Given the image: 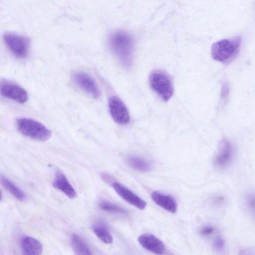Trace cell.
<instances>
[{
  "label": "cell",
  "instance_id": "obj_10",
  "mask_svg": "<svg viewBox=\"0 0 255 255\" xmlns=\"http://www.w3.org/2000/svg\"><path fill=\"white\" fill-rule=\"evenodd\" d=\"M0 92L2 96L19 103H25L28 100L26 91L21 87L11 83L1 85Z\"/></svg>",
  "mask_w": 255,
  "mask_h": 255
},
{
  "label": "cell",
  "instance_id": "obj_20",
  "mask_svg": "<svg viewBox=\"0 0 255 255\" xmlns=\"http://www.w3.org/2000/svg\"><path fill=\"white\" fill-rule=\"evenodd\" d=\"M213 247L215 251L219 253H222L225 249L224 240L220 237L216 238L213 242Z\"/></svg>",
  "mask_w": 255,
  "mask_h": 255
},
{
  "label": "cell",
  "instance_id": "obj_11",
  "mask_svg": "<svg viewBox=\"0 0 255 255\" xmlns=\"http://www.w3.org/2000/svg\"><path fill=\"white\" fill-rule=\"evenodd\" d=\"M138 241L144 248L155 254L162 255L165 252L164 244L152 234H142L139 236Z\"/></svg>",
  "mask_w": 255,
  "mask_h": 255
},
{
  "label": "cell",
  "instance_id": "obj_4",
  "mask_svg": "<svg viewBox=\"0 0 255 255\" xmlns=\"http://www.w3.org/2000/svg\"><path fill=\"white\" fill-rule=\"evenodd\" d=\"M149 84L152 90L164 101L172 96L173 87L169 75L161 70H154L149 76Z\"/></svg>",
  "mask_w": 255,
  "mask_h": 255
},
{
  "label": "cell",
  "instance_id": "obj_18",
  "mask_svg": "<svg viewBox=\"0 0 255 255\" xmlns=\"http://www.w3.org/2000/svg\"><path fill=\"white\" fill-rule=\"evenodd\" d=\"M127 162L134 169L142 172L149 171L151 168L148 161L135 156H128L127 158Z\"/></svg>",
  "mask_w": 255,
  "mask_h": 255
},
{
  "label": "cell",
  "instance_id": "obj_7",
  "mask_svg": "<svg viewBox=\"0 0 255 255\" xmlns=\"http://www.w3.org/2000/svg\"><path fill=\"white\" fill-rule=\"evenodd\" d=\"M109 108L113 120L119 125H127L130 120L128 111L123 101L116 96L109 99Z\"/></svg>",
  "mask_w": 255,
  "mask_h": 255
},
{
  "label": "cell",
  "instance_id": "obj_21",
  "mask_svg": "<svg viewBox=\"0 0 255 255\" xmlns=\"http://www.w3.org/2000/svg\"><path fill=\"white\" fill-rule=\"evenodd\" d=\"M246 201L248 208L255 215V193L249 194Z\"/></svg>",
  "mask_w": 255,
  "mask_h": 255
},
{
  "label": "cell",
  "instance_id": "obj_19",
  "mask_svg": "<svg viewBox=\"0 0 255 255\" xmlns=\"http://www.w3.org/2000/svg\"><path fill=\"white\" fill-rule=\"evenodd\" d=\"M101 209L108 212L126 214L127 211L119 206L110 202L102 200L99 204Z\"/></svg>",
  "mask_w": 255,
  "mask_h": 255
},
{
  "label": "cell",
  "instance_id": "obj_24",
  "mask_svg": "<svg viewBox=\"0 0 255 255\" xmlns=\"http://www.w3.org/2000/svg\"><path fill=\"white\" fill-rule=\"evenodd\" d=\"M213 201L216 205H220L225 202V198L223 196H218L214 198Z\"/></svg>",
  "mask_w": 255,
  "mask_h": 255
},
{
  "label": "cell",
  "instance_id": "obj_6",
  "mask_svg": "<svg viewBox=\"0 0 255 255\" xmlns=\"http://www.w3.org/2000/svg\"><path fill=\"white\" fill-rule=\"evenodd\" d=\"M72 79L78 87L91 97L98 99L100 97L101 92L97 83L88 74L76 71L73 73Z\"/></svg>",
  "mask_w": 255,
  "mask_h": 255
},
{
  "label": "cell",
  "instance_id": "obj_8",
  "mask_svg": "<svg viewBox=\"0 0 255 255\" xmlns=\"http://www.w3.org/2000/svg\"><path fill=\"white\" fill-rule=\"evenodd\" d=\"M234 156V148L227 139H223L220 143L215 154L214 162L220 169L227 167L232 161Z\"/></svg>",
  "mask_w": 255,
  "mask_h": 255
},
{
  "label": "cell",
  "instance_id": "obj_5",
  "mask_svg": "<svg viewBox=\"0 0 255 255\" xmlns=\"http://www.w3.org/2000/svg\"><path fill=\"white\" fill-rule=\"evenodd\" d=\"M4 41L10 51L16 57H25L29 48V39L19 34L8 32L3 34Z\"/></svg>",
  "mask_w": 255,
  "mask_h": 255
},
{
  "label": "cell",
  "instance_id": "obj_17",
  "mask_svg": "<svg viewBox=\"0 0 255 255\" xmlns=\"http://www.w3.org/2000/svg\"><path fill=\"white\" fill-rule=\"evenodd\" d=\"M71 243L76 255H92L87 244L78 235H72Z\"/></svg>",
  "mask_w": 255,
  "mask_h": 255
},
{
  "label": "cell",
  "instance_id": "obj_2",
  "mask_svg": "<svg viewBox=\"0 0 255 255\" xmlns=\"http://www.w3.org/2000/svg\"><path fill=\"white\" fill-rule=\"evenodd\" d=\"M241 42L240 37L224 39L214 43L211 49L212 58L218 61L226 63L233 59L239 52Z\"/></svg>",
  "mask_w": 255,
  "mask_h": 255
},
{
  "label": "cell",
  "instance_id": "obj_12",
  "mask_svg": "<svg viewBox=\"0 0 255 255\" xmlns=\"http://www.w3.org/2000/svg\"><path fill=\"white\" fill-rule=\"evenodd\" d=\"M53 186L70 198H74L76 196L75 189L70 183L65 174L60 170H57L55 173Z\"/></svg>",
  "mask_w": 255,
  "mask_h": 255
},
{
  "label": "cell",
  "instance_id": "obj_9",
  "mask_svg": "<svg viewBox=\"0 0 255 255\" xmlns=\"http://www.w3.org/2000/svg\"><path fill=\"white\" fill-rule=\"evenodd\" d=\"M112 186L117 193L130 204L140 210H143L146 207V202L123 185L117 182H113Z\"/></svg>",
  "mask_w": 255,
  "mask_h": 255
},
{
  "label": "cell",
  "instance_id": "obj_23",
  "mask_svg": "<svg viewBox=\"0 0 255 255\" xmlns=\"http://www.w3.org/2000/svg\"><path fill=\"white\" fill-rule=\"evenodd\" d=\"M239 255H255V249H247L241 251Z\"/></svg>",
  "mask_w": 255,
  "mask_h": 255
},
{
  "label": "cell",
  "instance_id": "obj_15",
  "mask_svg": "<svg viewBox=\"0 0 255 255\" xmlns=\"http://www.w3.org/2000/svg\"><path fill=\"white\" fill-rule=\"evenodd\" d=\"M92 229L96 236L103 242L107 244L112 243V236L104 223L97 222L94 224Z\"/></svg>",
  "mask_w": 255,
  "mask_h": 255
},
{
  "label": "cell",
  "instance_id": "obj_3",
  "mask_svg": "<svg viewBox=\"0 0 255 255\" xmlns=\"http://www.w3.org/2000/svg\"><path fill=\"white\" fill-rule=\"evenodd\" d=\"M16 127L21 134L36 140L46 141L51 135V131L45 126L30 118H22L17 119Z\"/></svg>",
  "mask_w": 255,
  "mask_h": 255
},
{
  "label": "cell",
  "instance_id": "obj_14",
  "mask_svg": "<svg viewBox=\"0 0 255 255\" xmlns=\"http://www.w3.org/2000/svg\"><path fill=\"white\" fill-rule=\"evenodd\" d=\"M151 198L157 205L167 211L172 213L176 212L177 204L172 197L158 192H153Z\"/></svg>",
  "mask_w": 255,
  "mask_h": 255
},
{
  "label": "cell",
  "instance_id": "obj_1",
  "mask_svg": "<svg viewBox=\"0 0 255 255\" xmlns=\"http://www.w3.org/2000/svg\"><path fill=\"white\" fill-rule=\"evenodd\" d=\"M110 47L121 62L129 66L132 61L133 41L127 32L118 30L113 32L109 37Z\"/></svg>",
  "mask_w": 255,
  "mask_h": 255
},
{
  "label": "cell",
  "instance_id": "obj_13",
  "mask_svg": "<svg viewBox=\"0 0 255 255\" xmlns=\"http://www.w3.org/2000/svg\"><path fill=\"white\" fill-rule=\"evenodd\" d=\"M22 255H41L43 247L37 239L29 236L23 237L20 242Z\"/></svg>",
  "mask_w": 255,
  "mask_h": 255
},
{
  "label": "cell",
  "instance_id": "obj_22",
  "mask_svg": "<svg viewBox=\"0 0 255 255\" xmlns=\"http://www.w3.org/2000/svg\"><path fill=\"white\" fill-rule=\"evenodd\" d=\"M214 231V229L212 226H207L202 228L200 231V234L203 236H209Z\"/></svg>",
  "mask_w": 255,
  "mask_h": 255
},
{
  "label": "cell",
  "instance_id": "obj_16",
  "mask_svg": "<svg viewBox=\"0 0 255 255\" xmlns=\"http://www.w3.org/2000/svg\"><path fill=\"white\" fill-rule=\"evenodd\" d=\"M0 182L2 186L18 200L22 201L25 199V193L4 176L1 175Z\"/></svg>",
  "mask_w": 255,
  "mask_h": 255
}]
</instances>
